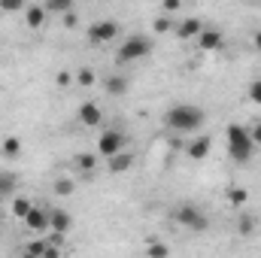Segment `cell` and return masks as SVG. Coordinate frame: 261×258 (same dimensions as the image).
I'll return each instance as SVG.
<instances>
[{"instance_id":"cell-1","label":"cell","mask_w":261,"mask_h":258,"mask_svg":"<svg viewBox=\"0 0 261 258\" xmlns=\"http://www.w3.org/2000/svg\"><path fill=\"white\" fill-rule=\"evenodd\" d=\"M203 122H206L203 110H200V107H192V104H176V107H170L167 116H164V125L170 131H179V134L197 131Z\"/></svg>"},{"instance_id":"cell-2","label":"cell","mask_w":261,"mask_h":258,"mask_svg":"<svg viewBox=\"0 0 261 258\" xmlns=\"http://www.w3.org/2000/svg\"><path fill=\"white\" fill-rule=\"evenodd\" d=\"M225 137H228V152H231L234 161L243 164V161L252 158L255 146H252V137H249V131L243 128V125H231V128L225 131Z\"/></svg>"},{"instance_id":"cell-3","label":"cell","mask_w":261,"mask_h":258,"mask_svg":"<svg viewBox=\"0 0 261 258\" xmlns=\"http://www.w3.org/2000/svg\"><path fill=\"white\" fill-rule=\"evenodd\" d=\"M152 52V43H149V37H128L125 43H122V49H119V64H130V61H140V58H146Z\"/></svg>"},{"instance_id":"cell-4","label":"cell","mask_w":261,"mask_h":258,"mask_svg":"<svg viewBox=\"0 0 261 258\" xmlns=\"http://www.w3.org/2000/svg\"><path fill=\"white\" fill-rule=\"evenodd\" d=\"M125 146H128V137L122 134V131H116V128H110V131H103L100 137H97V152L110 161V158H116V155H122L125 152Z\"/></svg>"},{"instance_id":"cell-5","label":"cell","mask_w":261,"mask_h":258,"mask_svg":"<svg viewBox=\"0 0 261 258\" xmlns=\"http://www.w3.org/2000/svg\"><path fill=\"white\" fill-rule=\"evenodd\" d=\"M176 222L182 225V228H189V231H206V216H203V210L195 207V203H182L179 210H176Z\"/></svg>"},{"instance_id":"cell-6","label":"cell","mask_w":261,"mask_h":258,"mask_svg":"<svg viewBox=\"0 0 261 258\" xmlns=\"http://www.w3.org/2000/svg\"><path fill=\"white\" fill-rule=\"evenodd\" d=\"M116 37H119V21H113V18H103V21L88 24V40H91V43H97V46L113 43Z\"/></svg>"},{"instance_id":"cell-7","label":"cell","mask_w":261,"mask_h":258,"mask_svg":"<svg viewBox=\"0 0 261 258\" xmlns=\"http://www.w3.org/2000/svg\"><path fill=\"white\" fill-rule=\"evenodd\" d=\"M197 43H200L203 52H219L222 43H225V37H222V31H216V28H203L200 37H197Z\"/></svg>"},{"instance_id":"cell-8","label":"cell","mask_w":261,"mask_h":258,"mask_svg":"<svg viewBox=\"0 0 261 258\" xmlns=\"http://www.w3.org/2000/svg\"><path fill=\"white\" fill-rule=\"evenodd\" d=\"M79 122H82L85 128H97V125L103 122V110H100L97 104H82V107H79Z\"/></svg>"},{"instance_id":"cell-9","label":"cell","mask_w":261,"mask_h":258,"mask_svg":"<svg viewBox=\"0 0 261 258\" xmlns=\"http://www.w3.org/2000/svg\"><path fill=\"white\" fill-rule=\"evenodd\" d=\"M176 37L179 40H192V37H200V31H203V21L200 18H182V21H176Z\"/></svg>"},{"instance_id":"cell-10","label":"cell","mask_w":261,"mask_h":258,"mask_svg":"<svg viewBox=\"0 0 261 258\" xmlns=\"http://www.w3.org/2000/svg\"><path fill=\"white\" fill-rule=\"evenodd\" d=\"M70 225H73V219H70L67 210H55V213H49V228H52V234H67Z\"/></svg>"},{"instance_id":"cell-11","label":"cell","mask_w":261,"mask_h":258,"mask_svg":"<svg viewBox=\"0 0 261 258\" xmlns=\"http://www.w3.org/2000/svg\"><path fill=\"white\" fill-rule=\"evenodd\" d=\"M103 91H107L110 97H122V94L128 91V79H125V76H119V73H113V76H107V79H103Z\"/></svg>"},{"instance_id":"cell-12","label":"cell","mask_w":261,"mask_h":258,"mask_svg":"<svg viewBox=\"0 0 261 258\" xmlns=\"http://www.w3.org/2000/svg\"><path fill=\"white\" fill-rule=\"evenodd\" d=\"M24 225H28L31 231H46V228H49V213L40 210V207H34V210L24 216Z\"/></svg>"},{"instance_id":"cell-13","label":"cell","mask_w":261,"mask_h":258,"mask_svg":"<svg viewBox=\"0 0 261 258\" xmlns=\"http://www.w3.org/2000/svg\"><path fill=\"white\" fill-rule=\"evenodd\" d=\"M210 146H213V140L210 137H197V140H192L189 143V158H195V161H200V158H206L210 155Z\"/></svg>"},{"instance_id":"cell-14","label":"cell","mask_w":261,"mask_h":258,"mask_svg":"<svg viewBox=\"0 0 261 258\" xmlns=\"http://www.w3.org/2000/svg\"><path fill=\"white\" fill-rule=\"evenodd\" d=\"M130 167H134V155H130V152H122V155H116V158L107 161V170H110V173H125Z\"/></svg>"},{"instance_id":"cell-15","label":"cell","mask_w":261,"mask_h":258,"mask_svg":"<svg viewBox=\"0 0 261 258\" xmlns=\"http://www.w3.org/2000/svg\"><path fill=\"white\" fill-rule=\"evenodd\" d=\"M46 21V9L43 6H24V24L28 28H43Z\"/></svg>"},{"instance_id":"cell-16","label":"cell","mask_w":261,"mask_h":258,"mask_svg":"<svg viewBox=\"0 0 261 258\" xmlns=\"http://www.w3.org/2000/svg\"><path fill=\"white\" fill-rule=\"evenodd\" d=\"M146 255H149V258H170V246H167V243H161V240H149Z\"/></svg>"},{"instance_id":"cell-17","label":"cell","mask_w":261,"mask_h":258,"mask_svg":"<svg viewBox=\"0 0 261 258\" xmlns=\"http://www.w3.org/2000/svg\"><path fill=\"white\" fill-rule=\"evenodd\" d=\"M0 152H3L6 158H15V155L21 152V140H18V137H6V140L0 143Z\"/></svg>"},{"instance_id":"cell-18","label":"cell","mask_w":261,"mask_h":258,"mask_svg":"<svg viewBox=\"0 0 261 258\" xmlns=\"http://www.w3.org/2000/svg\"><path fill=\"white\" fill-rule=\"evenodd\" d=\"M31 210H34V203H31L28 197H15V200H12V216H15V219L24 222V216H28Z\"/></svg>"},{"instance_id":"cell-19","label":"cell","mask_w":261,"mask_h":258,"mask_svg":"<svg viewBox=\"0 0 261 258\" xmlns=\"http://www.w3.org/2000/svg\"><path fill=\"white\" fill-rule=\"evenodd\" d=\"M46 249H49V240H31V243L24 246V255L43 258V255H46Z\"/></svg>"},{"instance_id":"cell-20","label":"cell","mask_w":261,"mask_h":258,"mask_svg":"<svg viewBox=\"0 0 261 258\" xmlns=\"http://www.w3.org/2000/svg\"><path fill=\"white\" fill-rule=\"evenodd\" d=\"M43 9H46V12H73V3H70V0H46V3H43Z\"/></svg>"},{"instance_id":"cell-21","label":"cell","mask_w":261,"mask_h":258,"mask_svg":"<svg viewBox=\"0 0 261 258\" xmlns=\"http://www.w3.org/2000/svg\"><path fill=\"white\" fill-rule=\"evenodd\" d=\"M246 200H249V194H246V189H240V186L228 189V203H234V207H243Z\"/></svg>"},{"instance_id":"cell-22","label":"cell","mask_w":261,"mask_h":258,"mask_svg":"<svg viewBox=\"0 0 261 258\" xmlns=\"http://www.w3.org/2000/svg\"><path fill=\"white\" fill-rule=\"evenodd\" d=\"M76 167L85 170V173H91V170L97 167V158H94V155H76Z\"/></svg>"},{"instance_id":"cell-23","label":"cell","mask_w":261,"mask_h":258,"mask_svg":"<svg viewBox=\"0 0 261 258\" xmlns=\"http://www.w3.org/2000/svg\"><path fill=\"white\" fill-rule=\"evenodd\" d=\"M52 189H55V194L67 197V194H73V189H76V186H73V179H64V176H61V179H55V186H52Z\"/></svg>"},{"instance_id":"cell-24","label":"cell","mask_w":261,"mask_h":258,"mask_svg":"<svg viewBox=\"0 0 261 258\" xmlns=\"http://www.w3.org/2000/svg\"><path fill=\"white\" fill-rule=\"evenodd\" d=\"M76 82H79L82 88H88V85H94V70H88V67H82V70L76 73Z\"/></svg>"},{"instance_id":"cell-25","label":"cell","mask_w":261,"mask_h":258,"mask_svg":"<svg viewBox=\"0 0 261 258\" xmlns=\"http://www.w3.org/2000/svg\"><path fill=\"white\" fill-rule=\"evenodd\" d=\"M0 189H3V194H12V189H15V176H12V173H0Z\"/></svg>"},{"instance_id":"cell-26","label":"cell","mask_w":261,"mask_h":258,"mask_svg":"<svg viewBox=\"0 0 261 258\" xmlns=\"http://www.w3.org/2000/svg\"><path fill=\"white\" fill-rule=\"evenodd\" d=\"M249 100L252 104H261V79H252L249 82Z\"/></svg>"},{"instance_id":"cell-27","label":"cell","mask_w":261,"mask_h":258,"mask_svg":"<svg viewBox=\"0 0 261 258\" xmlns=\"http://www.w3.org/2000/svg\"><path fill=\"white\" fill-rule=\"evenodd\" d=\"M155 31H158V34H167V31H173V21L161 15V18H155Z\"/></svg>"},{"instance_id":"cell-28","label":"cell","mask_w":261,"mask_h":258,"mask_svg":"<svg viewBox=\"0 0 261 258\" xmlns=\"http://www.w3.org/2000/svg\"><path fill=\"white\" fill-rule=\"evenodd\" d=\"M0 9H3V12H15V9H24V3H21V0H3Z\"/></svg>"},{"instance_id":"cell-29","label":"cell","mask_w":261,"mask_h":258,"mask_svg":"<svg viewBox=\"0 0 261 258\" xmlns=\"http://www.w3.org/2000/svg\"><path fill=\"white\" fill-rule=\"evenodd\" d=\"M252 231H255V222H252L249 216H243V219H240V234H252Z\"/></svg>"},{"instance_id":"cell-30","label":"cell","mask_w":261,"mask_h":258,"mask_svg":"<svg viewBox=\"0 0 261 258\" xmlns=\"http://www.w3.org/2000/svg\"><path fill=\"white\" fill-rule=\"evenodd\" d=\"M249 137H252V146H261V122H258V125H252Z\"/></svg>"},{"instance_id":"cell-31","label":"cell","mask_w":261,"mask_h":258,"mask_svg":"<svg viewBox=\"0 0 261 258\" xmlns=\"http://www.w3.org/2000/svg\"><path fill=\"white\" fill-rule=\"evenodd\" d=\"M164 12H179V0H167L164 3Z\"/></svg>"},{"instance_id":"cell-32","label":"cell","mask_w":261,"mask_h":258,"mask_svg":"<svg viewBox=\"0 0 261 258\" xmlns=\"http://www.w3.org/2000/svg\"><path fill=\"white\" fill-rule=\"evenodd\" d=\"M43 258H61V249H58V246H49V249H46V255Z\"/></svg>"},{"instance_id":"cell-33","label":"cell","mask_w":261,"mask_h":258,"mask_svg":"<svg viewBox=\"0 0 261 258\" xmlns=\"http://www.w3.org/2000/svg\"><path fill=\"white\" fill-rule=\"evenodd\" d=\"M64 28H76V15H73V12L64 15Z\"/></svg>"},{"instance_id":"cell-34","label":"cell","mask_w":261,"mask_h":258,"mask_svg":"<svg viewBox=\"0 0 261 258\" xmlns=\"http://www.w3.org/2000/svg\"><path fill=\"white\" fill-rule=\"evenodd\" d=\"M70 79H73V76H70V73H67V70H61V73H58V85H67V82H70Z\"/></svg>"},{"instance_id":"cell-35","label":"cell","mask_w":261,"mask_h":258,"mask_svg":"<svg viewBox=\"0 0 261 258\" xmlns=\"http://www.w3.org/2000/svg\"><path fill=\"white\" fill-rule=\"evenodd\" d=\"M252 46L261 52V31H255V37H252Z\"/></svg>"},{"instance_id":"cell-36","label":"cell","mask_w":261,"mask_h":258,"mask_svg":"<svg viewBox=\"0 0 261 258\" xmlns=\"http://www.w3.org/2000/svg\"><path fill=\"white\" fill-rule=\"evenodd\" d=\"M3 197H6V194H3V189H0V200H3Z\"/></svg>"},{"instance_id":"cell-37","label":"cell","mask_w":261,"mask_h":258,"mask_svg":"<svg viewBox=\"0 0 261 258\" xmlns=\"http://www.w3.org/2000/svg\"><path fill=\"white\" fill-rule=\"evenodd\" d=\"M0 222H3V210H0Z\"/></svg>"},{"instance_id":"cell-38","label":"cell","mask_w":261,"mask_h":258,"mask_svg":"<svg viewBox=\"0 0 261 258\" xmlns=\"http://www.w3.org/2000/svg\"><path fill=\"white\" fill-rule=\"evenodd\" d=\"M21 258H31V255H21Z\"/></svg>"}]
</instances>
